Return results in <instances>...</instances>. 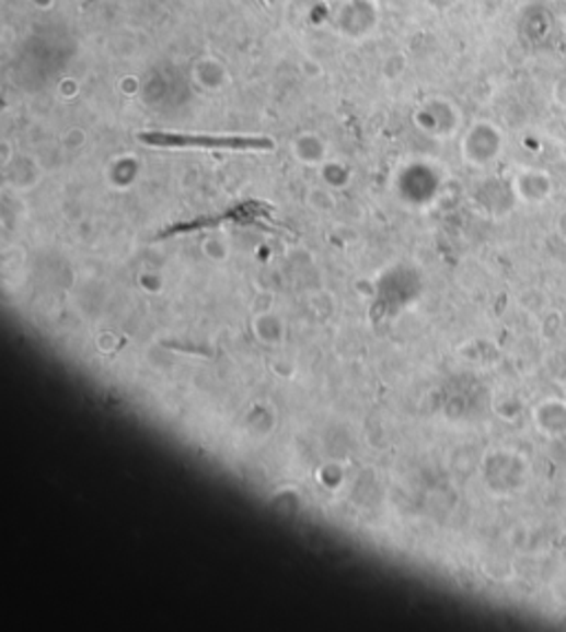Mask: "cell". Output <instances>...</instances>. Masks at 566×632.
Wrapping results in <instances>:
<instances>
[{
  "label": "cell",
  "mask_w": 566,
  "mask_h": 632,
  "mask_svg": "<svg viewBox=\"0 0 566 632\" xmlns=\"http://www.w3.org/2000/svg\"><path fill=\"white\" fill-rule=\"evenodd\" d=\"M142 142L166 149H223V151H270L266 138L244 136H190V133H142Z\"/></svg>",
  "instance_id": "obj_1"
}]
</instances>
